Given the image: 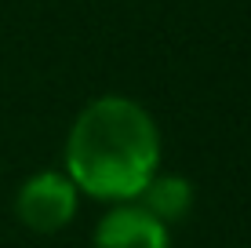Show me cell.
Wrapping results in <instances>:
<instances>
[{
  "label": "cell",
  "mask_w": 251,
  "mask_h": 248,
  "mask_svg": "<svg viewBox=\"0 0 251 248\" xmlns=\"http://www.w3.org/2000/svg\"><path fill=\"white\" fill-rule=\"evenodd\" d=\"M135 204H142L153 219H160L164 226H171V223H178V219L189 216V208H193V186H189L182 175H160L157 172L146 183V190L135 197Z\"/></svg>",
  "instance_id": "obj_4"
},
{
  "label": "cell",
  "mask_w": 251,
  "mask_h": 248,
  "mask_svg": "<svg viewBox=\"0 0 251 248\" xmlns=\"http://www.w3.org/2000/svg\"><path fill=\"white\" fill-rule=\"evenodd\" d=\"M160 168V132L142 102L102 95L76 113L66 139V175L99 201H135Z\"/></svg>",
  "instance_id": "obj_1"
},
{
  "label": "cell",
  "mask_w": 251,
  "mask_h": 248,
  "mask_svg": "<svg viewBox=\"0 0 251 248\" xmlns=\"http://www.w3.org/2000/svg\"><path fill=\"white\" fill-rule=\"evenodd\" d=\"M95 248H171V234L142 204L124 201L102 216L95 230Z\"/></svg>",
  "instance_id": "obj_3"
},
{
  "label": "cell",
  "mask_w": 251,
  "mask_h": 248,
  "mask_svg": "<svg viewBox=\"0 0 251 248\" xmlns=\"http://www.w3.org/2000/svg\"><path fill=\"white\" fill-rule=\"evenodd\" d=\"M76 204H80V190L66 172H37L19 186L15 212L33 234H58L73 223Z\"/></svg>",
  "instance_id": "obj_2"
}]
</instances>
